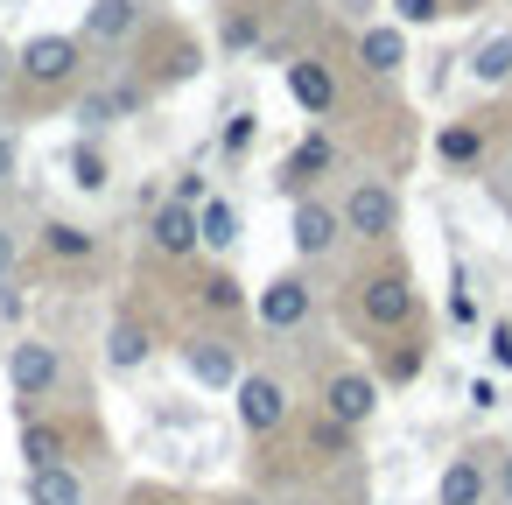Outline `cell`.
Segmentation results:
<instances>
[{
  "mask_svg": "<svg viewBox=\"0 0 512 505\" xmlns=\"http://www.w3.org/2000/svg\"><path fill=\"white\" fill-rule=\"evenodd\" d=\"M148 351H155V337H148L141 323H113V337H106V365H113V372L148 365Z\"/></svg>",
  "mask_w": 512,
  "mask_h": 505,
  "instance_id": "obj_18",
  "label": "cell"
},
{
  "mask_svg": "<svg viewBox=\"0 0 512 505\" xmlns=\"http://www.w3.org/2000/svg\"><path fill=\"white\" fill-rule=\"evenodd\" d=\"M379 379H386V386H414V379H421V344H407V337L386 344V351H379Z\"/></svg>",
  "mask_w": 512,
  "mask_h": 505,
  "instance_id": "obj_21",
  "label": "cell"
},
{
  "mask_svg": "<svg viewBox=\"0 0 512 505\" xmlns=\"http://www.w3.org/2000/svg\"><path fill=\"white\" fill-rule=\"evenodd\" d=\"M29 505H85V477L71 463H36L29 470Z\"/></svg>",
  "mask_w": 512,
  "mask_h": 505,
  "instance_id": "obj_16",
  "label": "cell"
},
{
  "mask_svg": "<svg viewBox=\"0 0 512 505\" xmlns=\"http://www.w3.org/2000/svg\"><path fill=\"white\" fill-rule=\"evenodd\" d=\"M358 64H365L372 78H393V71L407 64V29H400V22H386V29H365V36H358Z\"/></svg>",
  "mask_w": 512,
  "mask_h": 505,
  "instance_id": "obj_13",
  "label": "cell"
},
{
  "mask_svg": "<svg viewBox=\"0 0 512 505\" xmlns=\"http://www.w3.org/2000/svg\"><path fill=\"white\" fill-rule=\"evenodd\" d=\"M484 344H491V365H498V372H512V323H491V330H484Z\"/></svg>",
  "mask_w": 512,
  "mask_h": 505,
  "instance_id": "obj_29",
  "label": "cell"
},
{
  "mask_svg": "<svg viewBox=\"0 0 512 505\" xmlns=\"http://www.w3.org/2000/svg\"><path fill=\"white\" fill-rule=\"evenodd\" d=\"M43 246H50L57 260H92V246H99V239H92L85 225H50V232H43Z\"/></svg>",
  "mask_w": 512,
  "mask_h": 505,
  "instance_id": "obj_25",
  "label": "cell"
},
{
  "mask_svg": "<svg viewBox=\"0 0 512 505\" xmlns=\"http://www.w3.org/2000/svg\"><path fill=\"white\" fill-rule=\"evenodd\" d=\"M183 365H190V379L211 386V393H232V386H239V351H232L225 337H190V344H183Z\"/></svg>",
  "mask_w": 512,
  "mask_h": 505,
  "instance_id": "obj_9",
  "label": "cell"
},
{
  "mask_svg": "<svg viewBox=\"0 0 512 505\" xmlns=\"http://www.w3.org/2000/svg\"><path fill=\"white\" fill-rule=\"evenodd\" d=\"M337 232H344V218H337V204H323V197H302L295 218H288V239H295L302 260H323V253L337 246Z\"/></svg>",
  "mask_w": 512,
  "mask_h": 505,
  "instance_id": "obj_8",
  "label": "cell"
},
{
  "mask_svg": "<svg viewBox=\"0 0 512 505\" xmlns=\"http://www.w3.org/2000/svg\"><path fill=\"white\" fill-rule=\"evenodd\" d=\"M232 505H260V498H232Z\"/></svg>",
  "mask_w": 512,
  "mask_h": 505,
  "instance_id": "obj_39",
  "label": "cell"
},
{
  "mask_svg": "<svg viewBox=\"0 0 512 505\" xmlns=\"http://www.w3.org/2000/svg\"><path fill=\"white\" fill-rule=\"evenodd\" d=\"M337 218H344V232H351V239H365V246H386V239L400 232V197H393L379 176H365V183H351V190H344Z\"/></svg>",
  "mask_w": 512,
  "mask_h": 505,
  "instance_id": "obj_1",
  "label": "cell"
},
{
  "mask_svg": "<svg viewBox=\"0 0 512 505\" xmlns=\"http://www.w3.org/2000/svg\"><path fill=\"white\" fill-rule=\"evenodd\" d=\"M15 169H22V148H15L8 127H0V190H15Z\"/></svg>",
  "mask_w": 512,
  "mask_h": 505,
  "instance_id": "obj_30",
  "label": "cell"
},
{
  "mask_svg": "<svg viewBox=\"0 0 512 505\" xmlns=\"http://www.w3.org/2000/svg\"><path fill=\"white\" fill-rule=\"evenodd\" d=\"M372 407H379V379L372 372H330L323 379V414L330 421L358 428V421H372Z\"/></svg>",
  "mask_w": 512,
  "mask_h": 505,
  "instance_id": "obj_7",
  "label": "cell"
},
{
  "mask_svg": "<svg viewBox=\"0 0 512 505\" xmlns=\"http://www.w3.org/2000/svg\"><path fill=\"white\" fill-rule=\"evenodd\" d=\"M316 316V288L302 281V274H274L267 288H260V323L267 330H302Z\"/></svg>",
  "mask_w": 512,
  "mask_h": 505,
  "instance_id": "obj_6",
  "label": "cell"
},
{
  "mask_svg": "<svg viewBox=\"0 0 512 505\" xmlns=\"http://www.w3.org/2000/svg\"><path fill=\"white\" fill-rule=\"evenodd\" d=\"M71 183H78V190H106V155H99L92 141L71 148Z\"/></svg>",
  "mask_w": 512,
  "mask_h": 505,
  "instance_id": "obj_26",
  "label": "cell"
},
{
  "mask_svg": "<svg viewBox=\"0 0 512 505\" xmlns=\"http://www.w3.org/2000/svg\"><path fill=\"white\" fill-rule=\"evenodd\" d=\"M337 162V148H330V134H302L295 148H288V169H281V190H309L323 169Z\"/></svg>",
  "mask_w": 512,
  "mask_h": 505,
  "instance_id": "obj_14",
  "label": "cell"
},
{
  "mask_svg": "<svg viewBox=\"0 0 512 505\" xmlns=\"http://www.w3.org/2000/svg\"><path fill=\"white\" fill-rule=\"evenodd\" d=\"M358 309L372 330H400L414 316V288H407V267H379L365 288H358Z\"/></svg>",
  "mask_w": 512,
  "mask_h": 505,
  "instance_id": "obj_5",
  "label": "cell"
},
{
  "mask_svg": "<svg viewBox=\"0 0 512 505\" xmlns=\"http://www.w3.org/2000/svg\"><path fill=\"white\" fill-rule=\"evenodd\" d=\"M470 407H498V379H470Z\"/></svg>",
  "mask_w": 512,
  "mask_h": 505,
  "instance_id": "obj_34",
  "label": "cell"
},
{
  "mask_svg": "<svg viewBox=\"0 0 512 505\" xmlns=\"http://www.w3.org/2000/svg\"><path fill=\"white\" fill-rule=\"evenodd\" d=\"M442 309H449V323H456V330H477V295H470V281H463V274L449 281V302H442Z\"/></svg>",
  "mask_w": 512,
  "mask_h": 505,
  "instance_id": "obj_27",
  "label": "cell"
},
{
  "mask_svg": "<svg viewBox=\"0 0 512 505\" xmlns=\"http://www.w3.org/2000/svg\"><path fill=\"white\" fill-rule=\"evenodd\" d=\"M491 491H498V498H505V505H512V449H505V456H498V470H491Z\"/></svg>",
  "mask_w": 512,
  "mask_h": 505,
  "instance_id": "obj_33",
  "label": "cell"
},
{
  "mask_svg": "<svg viewBox=\"0 0 512 505\" xmlns=\"http://www.w3.org/2000/svg\"><path fill=\"white\" fill-rule=\"evenodd\" d=\"M22 456H29V470H36V463H64V428L29 421V428H22Z\"/></svg>",
  "mask_w": 512,
  "mask_h": 505,
  "instance_id": "obj_23",
  "label": "cell"
},
{
  "mask_svg": "<svg viewBox=\"0 0 512 505\" xmlns=\"http://www.w3.org/2000/svg\"><path fill=\"white\" fill-rule=\"evenodd\" d=\"M155 246H162L169 260H190V253H197V211L169 197V204L155 211Z\"/></svg>",
  "mask_w": 512,
  "mask_h": 505,
  "instance_id": "obj_17",
  "label": "cell"
},
{
  "mask_svg": "<svg viewBox=\"0 0 512 505\" xmlns=\"http://www.w3.org/2000/svg\"><path fill=\"white\" fill-rule=\"evenodd\" d=\"M134 29H141V0H92L78 43H127Z\"/></svg>",
  "mask_w": 512,
  "mask_h": 505,
  "instance_id": "obj_11",
  "label": "cell"
},
{
  "mask_svg": "<svg viewBox=\"0 0 512 505\" xmlns=\"http://www.w3.org/2000/svg\"><path fill=\"white\" fill-rule=\"evenodd\" d=\"M8 386H15V400H22V414H36V407L64 386V351L43 344V337H22V344L8 351Z\"/></svg>",
  "mask_w": 512,
  "mask_h": 505,
  "instance_id": "obj_2",
  "label": "cell"
},
{
  "mask_svg": "<svg viewBox=\"0 0 512 505\" xmlns=\"http://www.w3.org/2000/svg\"><path fill=\"white\" fill-rule=\"evenodd\" d=\"M449 8H456V15H470V8H484V0H449Z\"/></svg>",
  "mask_w": 512,
  "mask_h": 505,
  "instance_id": "obj_36",
  "label": "cell"
},
{
  "mask_svg": "<svg viewBox=\"0 0 512 505\" xmlns=\"http://www.w3.org/2000/svg\"><path fill=\"white\" fill-rule=\"evenodd\" d=\"M470 78H477V85H505V78H512V36H491V43L470 57Z\"/></svg>",
  "mask_w": 512,
  "mask_h": 505,
  "instance_id": "obj_22",
  "label": "cell"
},
{
  "mask_svg": "<svg viewBox=\"0 0 512 505\" xmlns=\"http://www.w3.org/2000/svg\"><path fill=\"white\" fill-rule=\"evenodd\" d=\"M127 113H141V85H106V92H92V99H85V120H92V127L127 120Z\"/></svg>",
  "mask_w": 512,
  "mask_h": 505,
  "instance_id": "obj_19",
  "label": "cell"
},
{
  "mask_svg": "<svg viewBox=\"0 0 512 505\" xmlns=\"http://www.w3.org/2000/svg\"><path fill=\"white\" fill-rule=\"evenodd\" d=\"M141 505H176V498H141Z\"/></svg>",
  "mask_w": 512,
  "mask_h": 505,
  "instance_id": "obj_38",
  "label": "cell"
},
{
  "mask_svg": "<svg viewBox=\"0 0 512 505\" xmlns=\"http://www.w3.org/2000/svg\"><path fill=\"white\" fill-rule=\"evenodd\" d=\"M239 232H246L239 204H225V197L197 204V246H204V253H232V246H239Z\"/></svg>",
  "mask_w": 512,
  "mask_h": 505,
  "instance_id": "obj_15",
  "label": "cell"
},
{
  "mask_svg": "<svg viewBox=\"0 0 512 505\" xmlns=\"http://www.w3.org/2000/svg\"><path fill=\"white\" fill-rule=\"evenodd\" d=\"M288 99H295L302 113H316V120H323V113L337 106V78H330V64L295 57V64H288Z\"/></svg>",
  "mask_w": 512,
  "mask_h": 505,
  "instance_id": "obj_10",
  "label": "cell"
},
{
  "mask_svg": "<svg viewBox=\"0 0 512 505\" xmlns=\"http://www.w3.org/2000/svg\"><path fill=\"white\" fill-rule=\"evenodd\" d=\"M393 8H400V29H428L449 15V0H393Z\"/></svg>",
  "mask_w": 512,
  "mask_h": 505,
  "instance_id": "obj_28",
  "label": "cell"
},
{
  "mask_svg": "<svg viewBox=\"0 0 512 505\" xmlns=\"http://www.w3.org/2000/svg\"><path fill=\"white\" fill-rule=\"evenodd\" d=\"M253 148V113H239L232 127H225V155H246Z\"/></svg>",
  "mask_w": 512,
  "mask_h": 505,
  "instance_id": "obj_32",
  "label": "cell"
},
{
  "mask_svg": "<svg viewBox=\"0 0 512 505\" xmlns=\"http://www.w3.org/2000/svg\"><path fill=\"white\" fill-rule=\"evenodd\" d=\"M15 71H22L36 92H64V85H78V71H85V43H78V36H29L22 57H15Z\"/></svg>",
  "mask_w": 512,
  "mask_h": 505,
  "instance_id": "obj_3",
  "label": "cell"
},
{
  "mask_svg": "<svg viewBox=\"0 0 512 505\" xmlns=\"http://www.w3.org/2000/svg\"><path fill=\"white\" fill-rule=\"evenodd\" d=\"M232 400H239V421H246L253 435H274V428H288V386H281L274 372H239Z\"/></svg>",
  "mask_w": 512,
  "mask_h": 505,
  "instance_id": "obj_4",
  "label": "cell"
},
{
  "mask_svg": "<svg viewBox=\"0 0 512 505\" xmlns=\"http://www.w3.org/2000/svg\"><path fill=\"white\" fill-rule=\"evenodd\" d=\"M0 85H8V50H0Z\"/></svg>",
  "mask_w": 512,
  "mask_h": 505,
  "instance_id": "obj_37",
  "label": "cell"
},
{
  "mask_svg": "<svg viewBox=\"0 0 512 505\" xmlns=\"http://www.w3.org/2000/svg\"><path fill=\"white\" fill-rule=\"evenodd\" d=\"M197 302H204L211 316H239V302H246V295H239V281H232V274H204V281H197Z\"/></svg>",
  "mask_w": 512,
  "mask_h": 505,
  "instance_id": "obj_24",
  "label": "cell"
},
{
  "mask_svg": "<svg viewBox=\"0 0 512 505\" xmlns=\"http://www.w3.org/2000/svg\"><path fill=\"white\" fill-rule=\"evenodd\" d=\"M204 197V176H176V204H197Z\"/></svg>",
  "mask_w": 512,
  "mask_h": 505,
  "instance_id": "obj_35",
  "label": "cell"
},
{
  "mask_svg": "<svg viewBox=\"0 0 512 505\" xmlns=\"http://www.w3.org/2000/svg\"><path fill=\"white\" fill-rule=\"evenodd\" d=\"M15 260H22V239H15V225H8V218H0V281L15 274Z\"/></svg>",
  "mask_w": 512,
  "mask_h": 505,
  "instance_id": "obj_31",
  "label": "cell"
},
{
  "mask_svg": "<svg viewBox=\"0 0 512 505\" xmlns=\"http://www.w3.org/2000/svg\"><path fill=\"white\" fill-rule=\"evenodd\" d=\"M435 498H442V505H484V498H491V470H484V456H456V463L442 470Z\"/></svg>",
  "mask_w": 512,
  "mask_h": 505,
  "instance_id": "obj_12",
  "label": "cell"
},
{
  "mask_svg": "<svg viewBox=\"0 0 512 505\" xmlns=\"http://www.w3.org/2000/svg\"><path fill=\"white\" fill-rule=\"evenodd\" d=\"M435 155H442L449 169H470V162L484 155V134H477L470 120H463V127H442V134H435Z\"/></svg>",
  "mask_w": 512,
  "mask_h": 505,
  "instance_id": "obj_20",
  "label": "cell"
}]
</instances>
